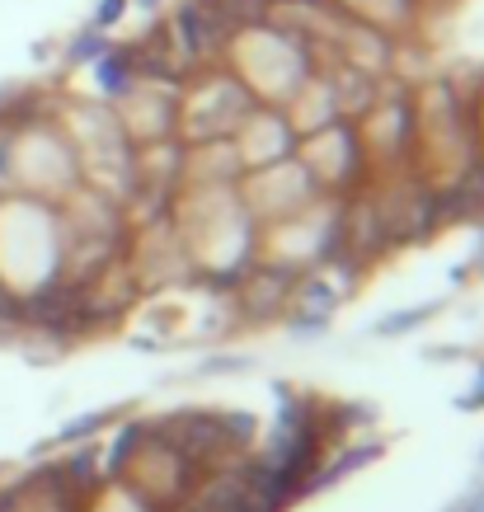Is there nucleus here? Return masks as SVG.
Instances as JSON below:
<instances>
[{"label":"nucleus","instance_id":"nucleus-1","mask_svg":"<svg viewBox=\"0 0 484 512\" xmlns=\"http://www.w3.org/2000/svg\"><path fill=\"white\" fill-rule=\"evenodd\" d=\"M94 85L104 99L123 104L132 85H137V47H109L99 62H94Z\"/></svg>","mask_w":484,"mask_h":512},{"label":"nucleus","instance_id":"nucleus-2","mask_svg":"<svg viewBox=\"0 0 484 512\" xmlns=\"http://www.w3.org/2000/svg\"><path fill=\"white\" fill-rule=\"evenodd\" d=\"M438 311H442V301H423V306H409V311H391V315H381V320H376L372 334H381V339H400V334L423 329Z\"/></svg>","mask_w":484,"mask_h":512},{"label":"nucleus","instance_id":"nucleus-3","mask_svg":"<svg viewBox=\"0 0 484 512\" xmlns=\"http://www.w3.org/2000/svg\"><path fill=\"white\" fill-rule=\"evenodd\" d=\"M109 33H99V29H80L71 43H66V66H94L104 52H109Z\"/></svg>","mask_w":484,"mask_h":512},{"label":"nucleus","instance_id":"nucleus-4","mask_svg":"<svg viewBox=\"0 0 484 512\" xmlns=\"http://www.w3.org/2000/svg\"><path fill=\"white\" fill-rule=\"evenodd\" d=\"M146 433H151V428H146V423H127L123 433H118V442H113V451H109V470H123L127 461H132V447H141V442H146Z\"/></svg>","mask_w":484,"mask_h":512},{"label":"nucleus","instance_id":"nucleus-5","mask_svg":"<svg viewBox=\"0 0 484 512\" xmlns=\"http://www.w3.org/2000/svg\"><path fill=\"white\" fill-rule=\"evenodd\" d=\"M127 0H94V15H90V29H99V33H109V29H118L127 19Z\"/></svg>","mask_w":484,"mask_h":512},{"label":"nucleus","instance_id":"nucleus-6","mask_svg":"<svg viewBox=\"0 0 484 512\" xmlns=\"http://www.w3.org/2000/svg\"><path fill=\"white\" fill-rule=\"evenodd\" d=\"M221 428H226V442H231V447H245V442L259 433V419H254V414H221Z\"/></svg>","mask_w":484,"mask_h":512},{"label":"nucleus","instance_id":"nucleus-7","mask_svg":"<svg viewBox=\"0 0 484 512\" xmlns=\"http://www.w3.org/2000/svg\"><path fill=\"white\" fill-rule=\"evenodd\" d=\"M99 428H109V414H80L76 423H66L62 433H57V442H80V437L99 433Z\"/></svg>","mask_w":484,"mask_h":512},{"label":"nucleus","instance_id":"nucleus-8","mask_svg":"<svg viewBox=\"0 0 484 512\" xmlns=\"http://www.w3.org/2000/svg\"><path fill=\"white\" fill-rule=\"evenodd\" d=\"M456 409H461V414H475V409H484V362H480V372H475V386H470L466 395L456 400Z\"/></svg>","mask_w":484,"mask_h":512},{"label":"nucleus","instance_id":"nucleus-9","mask_svg":"<svg viewBox=\"0 0 484 512\" xmlns=\"http://www.w3.org/2000/svg\"><path fill=\"white\" fill-rule=\"evenodd\" d=\"M240 367H250V362L245 357H212L203 372H240Z\"/></svg>","mask_w":484,"mask_h":512},{"label":"nucleus","instance_id":"nucleus-10","mask_svg":"<svg viewBox=\"0 0 484 512\" xmlns=\"http://www.w3.org/2000/svg\"><path fill=\"white\" fill-rule=\"evenodd\" d=\"M452 512H484V484H480V489H470V494L461 498Z\"/></svg>","mask_w":484,"mask_h":512},{"label":"nucleus","instance_id":"nucleus-11","mask_svg":"<svg viewBox=\"0 0 484 512\" xmlns=\"http://www.w3.org/2000/svg\"><path fill=\"white\" fill-rule=\"evenodd\" d=\"M127 5H141V10H156L160 0H127Z\"/></svg>","mask_w":484,"mask_h":512},{"label":"nucleus","instance_id":"nucleus-12","mask_svg":"<svg viewBox=\"0 0 484 512\" xmlns=\"http://www.w3.org/2000/svg\"><path fill=\"white\" fill-rule=\"evenodd\" d=\"M282 5H325V0H282Z\"/></svg>","mask_w":484,"mask_h":512},{"label":"nucleus","instance_id":"nucleus-13","mask_svg":"<svg viewBox=\"0 0 484 512\" xmlns=\"http://www.w3.org/2000/svg\"><path fill=\"white\" fill-rule=\"evenodd\" d=\"M480 470H484V447H480Z\"/></svg>","mask_w":484,"mask_h":512}]
</instances>
